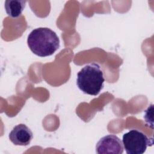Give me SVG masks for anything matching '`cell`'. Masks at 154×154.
<instances>
[{
	"label": "cell",
	"instance_id": "4",
	"mask_svg": "<svg viewBox=\"0 0 154 154\" xmlns=\"http://www.w3.org/2000/svg\"><path fill=\"white\" fill-rule=\"evenodd\" d=\"M96 151L98 154L123 152V145L120 138L115 135H108L101 138L96 144Z\"/></svg>",
	"mask_w": 154,
	"mask_h": 154
},
{
	"label": "cell",
	"instance_id": "2",
	"mask_svg": "<svg viewBox=\"0 0 154 154\" xmlns=\"http://www.w3.org/2000/svg\"><path fill=\"white\" fill-rule=\"evenodd\" d=\"M105 79L100 67L93 63L85 66L77 74L76 84L84 93L96 96L102 90Z\"/></svg>",
	"mask_w": 154,
	"mask_h": 154
},
{
	"label": "cell",
	"instance_id": "1",
	"mask_svg": "<svg viewBox=\"0 0 154 154\" xmlns=\"http://www.w3.org/2000/svg\"><path fill=\"white\" fill-rule=\"evenodd\" d=\"M27 43L31 52L41 57L52 55L60 48L58 37L48 28L33 29L28 36Z\"/></svg>",
	"mask_w": 154,
	"mask_h": 154
},
{
	"label": "cell",
	"instance_id": "3",
	"mask_svg": "<svg viewBox=\"0 0 154 154\" xmlns=\"http://www.w3.org/2000/svg\"><path fill=\"white\" fill-rule=\"evenodd\" d=\"M123 145L128 154H143L147 146L153 144L152 139H149L142 132L131 129L123 135Z\"/></svg>",
	"mask_w": 154,
	"mask_h": 154
},
{
	"label": "cell",
	"instance_id": "6",
	"mask_svg": "<svg viewBox=\"0 0 154 154\" xmlns=\"http://www.w3.org/2000/svg\"><path fill=\"white\" fill-rule=\"evenodd\" d=\"M26 1L23 0H7L5 1V10L7 14L13 18L19 17L23 11Z\"/></svg>",
	"mask_w": 154,
	"mask_h": 154
},
{
	"label": "cell",
	"instance_id": "5",
	"mask_svg": "<svg viewBox=\"0 0 154 154\" xmlns=\"http://www.w3.org/2000/svg\"><path fill=\"white\" fill-rule=\"evenodd\" d=\"M10 141L16 146H28L30 144L33 134L30 129L25 124L15 126L8 135Z\"/></svg>",
	"mask_w": 154,
	"mask_h": 154
}]
</instances>
